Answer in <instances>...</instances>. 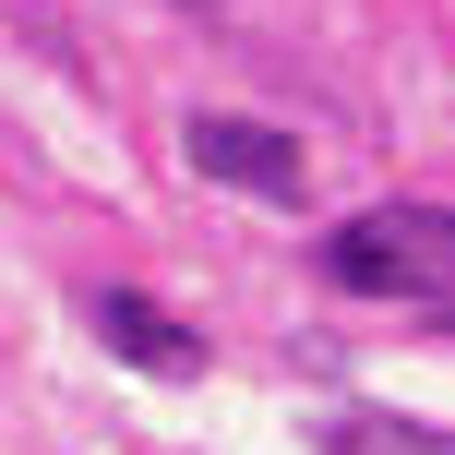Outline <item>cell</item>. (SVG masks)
Segmentation results:
<instances>
[{
    "label": "cell",
    "mask_w": 455,
    "mask_h": 455,
    "mask_svg": "<svg viewBox=\"0 0 455 455\" xmlns=\"http://www.w3.org/2000/svg\"><path fill=\"white\" fill-rule=\"evenodd\" d=\"M323 275L360 288V299H419V312H443L455 216H443V204H371V216H347L336 240H323Z\"/></svg>",
    "instance_id": "cell-1"
},
{
    "label": "cell",
    "mask_w": 455,
    "mask_h": 455,
    "mask_svg": "<svg viewBox=\"0 0 455 455\" xmlns=\"http://www.w3.org/2000/svg\"><path fill=\"white\" fill-rule=\"evenodd\" d=\"M180 144H192V168H204V180H228V192H264V204H299V144L275 132V120L204 108Z\"/></svg>",
    "instance_id": "cell-2"
},
{
    "label": "cell",
    "mask_w": 455,
    "mask_h": 455,
    "mask_svg": "<svg viewBox=\"0 0 455 455\" xmlns=\"http://www.w3.org/2000/svg\"><path fill=\"white\" fill-rule=\"evenodd\" d=\"M96 336H108L132 371H156V384H192V371H204L192 323H180V312H156L144 288H108V299H96Z\"/></svg>",
    "instance_id": "cell-3"
},
{
    "label": "cell",
    "mask_w": 455,
    "mask_h": 455,
    "mask_svg": "<svg viewBox=\"0 0 455 455\" xmlns=\"http://www.w3.org/2000/svg\"><path fill=\"white\" fill-rule=\"evenodd\" d=\"M323 455H443V432L432 419H395V408H347L323 432Z\"/></svg>",
    "instance_id": "cell-4"
}]
</instances>
